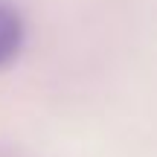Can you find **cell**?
Listing matches in <instances>:
<instances>
[{"mask_svg":"<svg viewBox=\"0 0 157 157\" xmlns=\"http://www.w3.org/2000/svg\"><path fill=\"white\" fill-rule=\"evenodd\" d=\"M21 44H23V21L12 3L0 0V67L15 61Z\"/></svg>","mask_w":157,"mask_h":157,"instance_id":"6da1fadb","label":"cell"}]
</instances>
